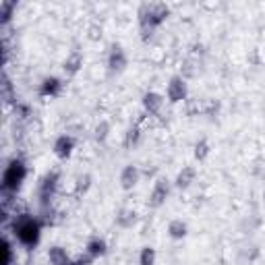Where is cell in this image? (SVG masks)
Masks as SVG:
<instances>
[{
	"label": "cell",
	"instance_id": "1",
	"mask_svg": "<svg viewBox=\"0 0 265 265\" xmlns=\"http://www.w3.org/2000/svg\"><path fill=\"white\" fill-rule=\"evenodd\" d=\"M15 234L25 247H35L40 240V224L29 215H21L19 220H15Z\"/></svg>",
	"mask_w": 265,
	"mask_h": 265
},
{
	"label": "cell",
	"instance_id": "2",
	"mask_svg": "<svg viewBox=\"0 0 265 265\" xmlns=\"http://www.w3.org/2000/svg\"><path fill=\"white\" fill-rule=\"evenodd\" d=\"M25 166L23 162H19V160H13L11 164L6 166V170H4V176H2V186L6 191H17L19 186H21V182L25 180Z\"/></svg>",
	"mask_w": 265,
	"mask_h": 265
},
{
	"label": "cell",
	"instance_id": "3",
	"mask_svg": "<svg viewBox=\"0 0 265 265\" xmlns=\"http://www.w3.org/2000/svg\"><path fill=\"white\" fill-rule=\"evenodd\" d=\"M168 193H170L168 180L160 178L158 182H155V186H153L151 195H149V205H151V207H160V205L166 201V197H168Z\"/></svg>",
	"mask_w": 265,
	"mask_h": 265
},
{
	"label": "cell",
	"instance_id": "4",
	"mask_svg": "<svg viewBox=\"0 0 265 265\" xmlns=\"http://www.w3.org/2000/svg\"><path fill=\"white\" fill-rule=\"evenodd\" d=\"M168 97L172 104H178L186 97V85L182 81V77H174L168 85Z\"/></svg>",
	"mask_w": 265,
	"mask_h": 265
},
{
	"label": "cell",
	"instance_id": "5",
	"mask_svg": "<svg viewBox=\"0 0 265 265\" xmlns=\"http://www.w3.org/2000/svg\"><path fill=\"white\" fill-rule=\"evenodd\" d=\"M143 106H145V110L149 114H158L162 110V106H164V100H162L160 93L149 91V93L143 95Z\"/></svg>",
	"mask_w": 265,
	"mask_h": 265
},
{
	"label": "cell",
	"instance_id": "6",
	"mask_svg": "<svg viewBox=\"0 0 265 265\" xmlns=\"http://www.w3.org/2000/svg\"><path fill=\"white\" fill-rule=\"evenodd\" d=\"M137 180H139V170L135 168V166H126V168L122 170V176H120V182H122V189H133V186L137 184Z\"/></svg>",
	"mask_w": 265,
	"mask_h": 265
},
{
	"label": "cell",
	"instance_id": "7",
	"mask_svg": "<svg viewBox=\"0 0 265 265\" xmlns=\"http://www.w3.org/2000/svg\"><path fill=\"white\" fill-rule=\"evenodd\" d=\"M73 139H71V137H60V139H58L56 143H54V151H56V155H58V158H68V155H71V151H73Z\"/></svg>",
	"mask_w": 265,
	"mask_h": 265
},
{
	"label": "cell",
	"instance_id": "8",
	"mask_svg": "<svg viewBox=\"0 0 265 265\" xmlns=\"http://www.w3.org/2000/svg\"><path fill=\"white\" fill-rule=\"evenodd\" d=\"M48 259H50L52 265H71V259H68L66 251L60 247H52L48 251Z\"/></svg>",
	"mask_w": 265,
	"mask_h": 265
},
{
	"label": "cell",
	"instance_id": "9",
	"mask_svg": "<svg viewBox=\"0 0 265 265\" xmlns=\"http://www.w3.org/2000/svg\"><path fill=\"white\" fill-rule=\"evenodd\" d=\"M108 66L112 68V71H122V68L126 66V58L122 54V50L118 46L112 48V54H110V60H108Z\"/></svg>",
	"mask_w": 265,
	"mask_h": 265
},
{
	"label": "cell",
	"instance_id": "10",
	"mask_svg": "<svg viewBox=\"0 0 265 265\" xmlns=\"http://www.w3.org/2000/svg\"><path fill=\"white\" fill-rule=\"evenodd\" d=\"M54 186H56V174L52 176H46L44 182H42V189H40V195H42V203H48L54 193Z\"/></svg>",
	"mask_w": 265,
	"mask_h": 265
},
{
	"label": "cell",
	"instance_id": "11",
	"mask_svg": "<svg viewBox=\"0 0 265 265\" xmlns=\"http://www.w3.org/2000/svg\"><path fill=\"white\" fill-rule=\"evenodd\" d=\"M81 64H83V56H81L79 52H75V54H71V56L66 58V62H64V71H66L68 75H75V73L81 68Z\"/></svg>",
	"mask_w": 265,
	"mask_h": 265
},
{
	"label": "cell",
	"instance_id": "12",
	"mask_svg": "<svg viewBox=\"0 0 265 265\" xmlns=\"http://www.w3.org/2000/svg\"><path fill=\"white\" fill-rule=\"evenodd\" d=\"M193 180H195V170L193 168H182L180 174L176 176V186H178V189H186V186H191Z\"/></svg>",
	"mask_w": 265,
	"mask_h": 265
},
{
	"label": "cell",
	"instance_id": "13",
	"mask_svg": "<svg viewBox=\"0 0 265 265\" xmlns=\"http://www.w3.org/2000/svg\"><path fill=\"white\" fill-rule=\"evenodd\" d=\"M58 89H60V81L56 77H50V79H44L42 87H40V93L42 95H56Z\"/></svg>",
	"mask_w": 265,
	"mask_h": 265
},
{
	"label": "cell",
	"instance_id": "14",
	"mask_svg": "<svg viewBox=\"0 0 265 265\" xmlns=\"http://www.w3.org/2000/svg\"><path fill=\"white\" fill-rule=\"evenodd\" d=\"M168 232H170V236H172V238H184V236H186V224L180 222V220H176V222L170 224Z\"/></svg>",
	"mask_w": 265,
	"mask_h": 265
},
{
	"label": "cell",
	"instance_id": "15",
	"mask_svg": "<svg viewBox=\"0 0 265 265\" xmlns=\"http://www.w3.org/2000/svg\"><path fill=\"white\" fill-rule=\"evenodd\" d=\"M87 251H89L91 257H100V255L106 253V242L104 240H91L87 244Z\"/></svg>",
	"mask_w": 265,
	"mask_h": 265
},
{
	"label": "cell",
	"instance_id": "16",
	"mask_svg": "<svg viewBox=\"0 0 265 265\" xmlns=\"http://www.w3.org/2000/svg\"><path fill=\"white\" fill-rule=\"evenodd\" d=\"M141 265H153L155 263V251L151 247H145L141 251V259H139Z\"/></svg>",
	"mask_w": 265,
	"mask_h": 265
},
{
	"label": "cell",
	"instance_id": "17",
	"mask_svg": "<svg viewBox=\"0 0 265 265\" xmlns=\"http://www.w3.org/2000/svg\"><path fill=\"white\" fill-rule=\"evenodd\" d=\"M116 220H118L120 226H131V224L135 222V211H131V209H122L118 215H116Z\"/></svg>",
	"mask_w": 265,
	"mask_h": 265
},
{
	"label": "cell",
	"instance_id": "18",
	"mask_svg": "<svg viewBox=\"0 0 265 265\" xmlns=\"http://www.w3.org/2000/svg\"><path fill=\"white\" fill-rule=\"evenodd\" d=\"M207 153H209V145H207V141H199L197 145H195V158H197V160H203Z\"/></svg>",
	"mask_w": 265,
	"mask_h": 265
},
{
	"label": "cell",
	"instance_id": "19",
	"mask_svg": "<svg viewBox=\"0 0 265 265\" xmlns=\"http://www.w3.org/2000/svg\"><path fill=\"white\" fill-rule=\"evenodd\" d=\"M0 8H2V21H8V19H11V13H13L15 4H13V2H0Z\"/></svg>",
	"mask_w": 265,
	"mask_h": 265
},
{
	"label": "cell",
	"instance_id": "20",
	"mask_svg": "<svg viewBox=\"0 0 265 265\" xmlns=\"http://www.w3.org/2000/svg\"><path fill=\"white\" fill-rule=\"evenodd\" d=\"M2 253H4L2 265H11V244H8V240H2Z\"/></svg>",
	"mask_w": 265,
	"mask_h": 265
},
{
	"label": "cell",
	"instance_id": "21",
	"mask_svg": "<svg viewBox=\"0 0 265 265\" xmlns=\"http://www.w3.org/2000/svg\"><path fill=\"white\" fill-rule=\"evenodd\" d=\"M137 139H139V131H137V129H131L129 135H126V145L137 143Z\"/></svg>",
	"mask_w": 265,
	"mask_h": 265
},
{
	"label": "cell",
	"instance_id": "22",
	"mask_svg": "<svg viewBox=\"0 0 265 265\" xmlns=\"http://www.w3.org/2000/svg\"><path fill=\"white\" fill-rule=\"evenodd\" d=\"M106 131H108V124L106 122H102L100 126H97V129H95V137H97V139H106Z\"/></svg>",
	"mask_w": 265,
	"mask_h": 265
},
{
	"label": "cell",
	"instance_id": "23",
	"mask_svg": "<svg viewBox=\"0 0 265 265\" xmlns=\"http://www.w3.org/2000/svg\"><path fill=\"white\" fill-rule=\"evenodd\" d=\"M89 186V176H81L79 178V191H85Z\"/></svg>",
	"mask_w": 265,
	"mask_h": 265
},
{
	"label": "cell",
	"instance_id": "24",
	"mask_svg": "<svg viewBox=\"0 0 265 265\" xmlns=\"http://www.w3.org/2000/svg\"><path fill=\"white\" fill-rule=\"evenodd\" d=\"M71 265H85L83 261H75V263H71Z\"/></svg>",
	"mask_w": 265,
	"mask_h": 265
},
{
	"label": "cell",
	"instance_id": "25",
	"mask_svg": "<svg viewBox=\"0 0 265 265\" xmlns=\"http://www.w3.org/2000/svg\"><path fill=\"white\" fill-rule=\"evenodd\" d=\"M263 197H265V195H263Z\"/></svg>",
	"mask_w": 265,
	"mask_h": 265
}]
</instances>
